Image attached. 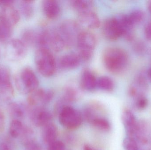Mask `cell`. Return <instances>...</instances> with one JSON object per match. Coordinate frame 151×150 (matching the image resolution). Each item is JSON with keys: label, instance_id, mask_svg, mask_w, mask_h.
Wrapping results in <instances>:
<instances>
[{"label": "cell", "instance_id": "cell-23", "mask_svg": "<svg viewBox=\"0 0 151 150\" xmlns=\"http://www.w3.org/2000/svg\"><path fill=\"white\" fill-rule=\"evenodd\" d=\"M25 126L23 124L21 121L12 119L10 123L9 127V134L11 137L17 138L21 137L24 130Z\"/></svg>", "mask_w": 151, "mask_h": 150}, {"label": "cell", "instance_id": "cell-15", "mask_svg": "<svg viewBox=\"0 0 151 150\" xmlns=\"http://www.w3.org/2000/svg\"><path fill=\"white\" fill-rule=\"evenodd\" d=\"M42 11L48 19L54 20L59 17L61 13V7L55 0H44L42 3Z\"/></svg>", "mask_w": 151, "mask_h": 150}, {"label": "cell", "instance_id": "cell-29", "mask_svg": "<svg viewBox=\"0 0 151 150\" xmlns=\"http://www.w3.org/2000/svg\"><path fill=\"white\" fill-rule=\"evenodd\" d=\"M90 123L95 127L102 131H108L111 129L110 122L106 119L102 117L95 118Z\"/></svg>", "mask_w": 151, "mask_h": 150}, {"label": "cell", "instance_id": "cell-28", "mask_svg": "<svg viewBox=\"0 0 151 150\" xmlns=\"http://www.w3.org/2000/svg\"><path fill=\"white\" fill-rule=\"evenodd\" d=\"M129 20L134 27L141 23L144 18V12L140 10H135L127 15Z\"/></svg>", "mask_w": 151, "mask_h": 150}, {"label": "cell", "instance_id": "cell-36", "mask_svg": "<svg viewBox=\"0 0 151 150\" xmlns=\"http://www.w3.org/2000/svg\"><path fill=\"white\" fill-rule=\"evenodd\" d=\"M144 32L146 38L151 41V21L148 22L145 25Z\"/></svg>", "mask_w": 151, "mask_h": 150}, {"label": "cell", "instance_id": "cell-25", "mask_svg": "<svg viewBox=\"0 0 151 150\" xmlns=\"http://www.w3.org/2000/svg\"><path fill=\"white\" fill-rule=\"evenodd\" d=\"M19 8L20 14H22L26 19H29L33 16L34 12L33 1H19Z\"/></svg>", "mask_w": 151, "mask_h": 150}, {"label": "cell", "instance_id": "cell-1", "mask_svg": "<svg viewBox=\"0 0 151 150\" xmlns=\"http://www.w3.org/2000/svg\"><path fill=\"white\" fill-rule=\"evenodd\" d=\"M102 58L106 68L114 74L124 72L129 63L127 52L122 48L115 47H111L105 49Z\"/></svg>", "mask_w": 151, "mask_h": 150}, {"label": "cell", "instance_id": "cell-2", "mask_svg": "<svg viewBox=\"0 0 151 150\" xmlns=\"http://www.w3.org/2000/svg\"><path fill=\"white\" fill-rule=\"evenodd\" d=\"M35 62L37 70L43 76L50 77L55 74L56 63L54 55L49 49L38 48L35 52Z\"/></svg>", "mask_w": 151, "mask_h": 150}, {"label": "cell", "instance_id": "cell-7", "mask_svg": "<svg viewBox=\"0 0 151 150\" xmlns=\"http://www.w3.org/2000/svg\"><path fill=\"white\" fill-rule=\"evenodd\" d=\"M54 94V91L52 90L38 88L28 94L27 104L31 107H44L52 100Z\"/></svg>", "mask_w": 151, "mask_h": 150}, {"label": "cell", "instance_id": "cell-33", "mask_svg": "<svg viewBox=\"0 0 151 150\" xmlns=\"http://www.w3.org/2000/svg\"><path fill=\"white\" fill-rule=\"evenodd\" d=\"M134 50L138 55L144 54L146 51V46L145 44L141 41H137L134 44Z\"/></svg>", "mask_w": 151, "mask_h": 150}, {"label": "cell", "instance_id": "cell-37", "mask_svg": "<svg viewBox=\"0 0 151 150\" xmlns=\"http://www.w3.org/2000/svg\"><path fill=\"white\" fill-rule=\"evenodd\" d=\"M9 145L6 142H1L0 143V150H11Z\"/></svg>", "mask_w": 151, "mask_h": 150}, {"label": "cell", "instance_id": "cell-8", "mask_svg": "<svg viewBox=\"0 0 151 150\" xmlns=\"http://www.w3.org/2000/svg\"><path fill=\"white\" fill-rule=\"evenodd\" d=\"M27 48L21 39H13L7 42L5 54L9 60L17 61L24 58L27 53Z\"/></svg>", "mask_w": 151, "mask_h": 150}, {"label": "cell", "instance_id": "cell-18", "mask_svg": "<svg viewBox=\"0 0 151 150\" xmlns=\"http://www.w3.org/2000/svg\"><path fill=\"white\" fill-rule=\"evenodd\" d=\"M81 60L79 55L70 53L65 55L60 58L59 66L61 68L65 70H71L77 68L80 65Z\"/></svg>", "mask_w": 151, "mask_h": 150}, {"label": "cell", "instance_id": "cell-27", "mask_svg": "<svg viewBox=\"0 0 151 150\" xmlns=\"http://www.w3.org/2000/svg\"><path fill=\"white\" fill-rule=\"evenodd\" d=\"M78 98V93L74 88L72 87H67L64 90L63 96L61 98L66 104L69 105L70 103L74 102Z\"/></svg>", "mask_w": 151, "mask_h": 150}, {"label": "cell", "instance_id": "cell-19", "mask_svg": "<svg viewBox=\"0 0 151 150\" xmlns=\"http://www.w3.org/2000/svg\"><path fill=\"white\" fill-rule=\"evenodd\" d=\"M58 136L57 127L52 122L42 127V137L43 142L49 145L57 141Z\"/></svg>", "mask_w": 151, "mask_h": 150}, {"label": "cell", "instance_id": "cell-34", "mask_svg": "<svg viewBox=\"0 0 151 150\" xmlns=\"http://www.w3.org/2000/svg\"><path fill=\"white\" fill-rule=\"evenodd\" d=\"M48 146L47 150H65L64 144L60 141L57 140Z\"/></svg>", "mask_w": 151, "mask_h": 150}, {"label": "cell", "instance_id": "cell-38", "mask_svg": "<svg viewBox=\"0 0 151 150\" xmlns=\"http://www.w3.org/2000/svg\"><path fill=\"white\" fill-rule=\"evenodd\" d=\"M83 150H98L92 148L91 146L88 145V144H85L83 146Z\"/></svg>", "mask_w": 151, "mask_h": 150}, {"label": "cell", "instance_id": "cell-9", "mask_svg": "<svg viewBox=\"0 0 151 150\" xmlns=\"http://www.w3.org/2000/svg\"><path fill=\"white\" fill-rule=\"evenodd\" d=\"M13 1H0V18L14 27L17 25L20 18V14L14 4Z\"/></svg>", "mask_w": 151, "mask_h": 150}, {"label": "cell", "instance_id": "cell-26", "mask_svg": "<svg viewBox=\"0 0 151 150\" xmlns=\"http://www.w3.org/2000/svg\"><path fill=\"white\" fill-rule=\"evenodd\" d=\"M98 88L102 90L111 92L113 90L114 84L113 80L108 76H102L97 79Z\"/></svg>", "mask_w": 151, "mask_h": 150}, {"label": "cell", "instance_id": "cell-40", "mask_svg": "<svg viewBox=\"0 0 151 150\" xmlns=\"http://www.w3.org/2000/svg\"><path fill=\"white\" fill-rule=\"evenodd\" d=\"M147 7H148L149 12L151 15V1H149L147 3Z\"/></svg>", "mask_w": 151, "mask_h": 150}, {"label": "cell", "instance_id": "cell-20", "mask_svg": "<svg viewBox=\"0 0 151 150\" xmlns=\"http://www.w3.org/2000/svg\"><path fill=\"white\" fill-rule=\"evenodd\" d=\"M28 109L27 107L24 104L17 102H12L8 105L9 114L13 119L20 120L24 117L26 113L28 112Z\"/></svg>", "mask_w": 151, "mask_h": 150}, {"label": "cell", "instance_id": "cell-21", "mask_svg": "<svg viewBox=\"0 0 151 150\" xmlns=\"http://www.w3.org/2000/svg\"><path fill=\"white\" fill-rule=\"evenodd\" d=\"M73 9L78 15L93 10L94 6L93 1L89 0H74L70 1Z\"/></svg>", "mask_w": 151, "mask_h": 150}, {"label": "cell", "instance_id": "cell-5", "mask_svg": "<svg viewBox=\"0 0 151 150\" xmlns=\"http://www.w3.org/2000/svg\"><path fill=\"white\" fill-rule=\"evenodd\" d=\"M57 29L66 48L71 47L76 43L78 35L81 31L79 24L72 20L63 21Z\"/></svg>", "mask_w": 151, "mask_h": 150}, {"label": "cell", "instance_id": "cell-14", "mask_svg": "<svg viewBox=\"0 0 151 150\" xmlns=\"http://www.w3.org/2000/svg\"><path fill=\"white\" fill-rule=\"evenodd\" d=\"M122 121L127 136L134 138L138 126V122L133 112L126 108L122 113Z\"/></svg>", "mask_w": 151, "mask_h": 150}, {"label": "cell", "instance_id": "cell-39", "mask_svg": "<svg viewBox=\"0 0 151 150\" xmlns=\"http://www.w3.org/2000/svg\"><path fill=\"white\" fill-rule=\"evenodd\" d=\"M146 76H147L148 80L151 82V68L149 69V70L147 71V73H146Z\"/></svg>", "mask_w": 151, "mask_h": 150}, {"label": "cell", "instance_id": "cell-11", "mask_svg": "<svg viewBox=\"0 0 151 150\" xmlns=\"http://www.w3.org/2000/svg\"><path fill=\"white\" fill-rule=\"evenodd\" d=\"M14 95L9 70L6 67L0 66V97L5 100H9Z\"/></svg>", "mask_w": 151, "mask_h": 150}, {"label": "cell", "instance_id": "cell-24", "mask_svg": "<svg viewBox=\"0 0 151 150\" xmlns=\"http://www.w3.org/2000/svg\"><path fill=\"white\" fill-rule=\"evenodd\" d=\"M13 31V26L0 18V42H8L11 40Z\"/></svg>", "mask_w": 151, "mask_h": 150}, {"label": "cell", "instance_id": "cell-31", "mask_svg": "<svg viewBox=\"0 0 151 150\" xmlns=\"http://www.w3.org/2000/svg\"><path fill=\"white\" fill-rule=\"evenodd\" d=\"M134 107L138 111H143L147 107L148 100L147 97H141L134 100Z\"/></svg>", "mask_w": 151, "mask_h": 150}, {"label": "cell", "instance_id": "cell-10", "mask_svg": "<svg viewBox=\"0 0 151 150\" xmlns=\"http://www.w3.org/2000/svg\"><path fill=\"white\" fill-rule=\"evenodd\" d=\"M102 32L106 38L115 41L123 36V32L118 16L106 19L103 25Z\"/></svg>", "mask_w": 151, "mask_h": 150}, {"label": "cell", "instance_id": "cell-30", "mask_svg": "<svg viewBox=\"0 0 151 150\" xmlns=\"http://www.w3.org/2000/svg\"><path fill=\"white\" fill-rule=\"evenodd\" d=\"M123 146L125 150H139L136 140L129 136H127L123 140Z\"/></svg>", "mask_w": 151, "mask_h": 150}, {"label": "cell", "instance_id": "cell-4", "mask_svg": "<svg viewBox=\"0 0 151 150\" xmlns=\"http://www.w3.org/2000/svg\"><path fill=\"white\" fill-rule=\"evenodd\" d=\"M17 89L21 93L27 94L38 89L39 81L34 71L29 67L23 68L15 78Z\"/></svg>", "mask_w": 151, "mask_h": 150}, {"label": "cell", "instance_id": "cell-3", "mask_svg": "<svg viewBox=\"0 0 151 150\" xmlns=\"http://www.w3.org/2000/svg\"><path fill=\"white\" fill-rule=\"evenodd\" d=\"M78 54L81 60H89L93 56L97 44L96 35L89 31H81L76 41Z\"/></svg>", "mask_w": 151, "mask_h": 150}, {"label": "cell", "instance_id": "cell-35", "mask_svg": "<svg viewBox=\"0 0 151 150\" xmlns=\"http://www.w3.org/2000/svg\"><path fill=\"white\" fill-rule=\"evenodd\" d=\"M5 127V116L2 111L0 109V134L4 131Z\"/></svg>", "mask_w": 151, "mask_h": 150}, {"label": "cell", "instance_id": "cell-6", "mask_svg": "<svg viewBox=\"0 0 151 150\" xmlns=\"http://www.w3.org/2000/svg\"><path fill=\"white\" fill-rule=\"evenodd\" d=\"M59 122L67 129H75L78 128L83 122L82 114L70 105L64 107L58 114Z\"/></svg>", "mask_w": 151, "mask_h": 150}, {"label": "cell", "instance_id": "cell-32", "mask_svg": "<svg viewBox=\"0 0 151 150\" xmlns=\"http://www.w3.org/2000/svg\"><path fill=\"white\" fill-rule=\"evenodd\" d=\"M23 143L26 150H42L40 144L33 138L25 141Z\"/></svg>", "mask_w": 151, "mask_h": 150}, {"label": "cell", "instance_id": "cell-22", "mask_svg": "<svg viewBox=\"0 0 151 150\" xmlns=\"http://www.w3.org/2000/svg\"><path fill=\"white\" fill-rule=\"evenodd\" d=\"M39 32L32 29L25 30L21 35V40L26 45L27 47L37 46Z\"/></svg>", "mask_w": 151, "mask_h": 150}, {"label": "cell", "instance_id": "cell-13", "mask_svg": "<svg viewBox=\"0 0 151 150\" xmlns=\"http://www.w3.org/2000/svg\"><path fill=\"white\" fill-rule=\"evenodd\" d=\"M147 77V76L143 73H140L136 77L130 85L129 94L134 100L141 97H146L149 88Z\"/></svg>", "mask_w": 151, "mask_h": 150}, {"label": "cell", "instance_id": "cell-12", "mask_svg": "<svg viewBox=\"0 0 151 150\" xmlns=\"http://www.w3.org/2000/svg\"><path fill=\"white\" fill-rule=\"evenodd\" d=\"M28 114L31 122L36 127H42L52 122L53 115L43 107H32Z\"/></svg>", "mask_w": 151, "mask_h": 150}, {"label": "cell", "instance_id": "cell-16", "mask_svg": "<svg viewBox=\"0 0 151 150\" xmlns=\"http://www.w3.org/2000/svg\"><path fill=\"white\" fill-rule=\"evenodd\" d=\"M97 78L90 70L85 69L83 70L80 79L81 88L87 91H92L97 87Z\"/></svg>", "mask_w": 151, "mask_h": 150}, {"label": "cell", "instance_id": "cell-17", "mask_svg": "<svg viewBox=\"0 0 151 150\" xmlns=\"http://www.w3.org/2000/svg\"><path fill=\"white\" fill-rule=\"evenodd\" d=\"M78 15L80 23L87 28L95 29L100 26V22L99 18L93 10Z\"/></svg>", "mask_w": 151, "mask_h": 150}]
</instances>
